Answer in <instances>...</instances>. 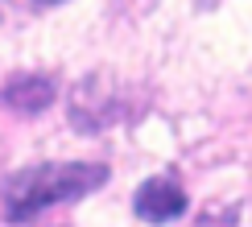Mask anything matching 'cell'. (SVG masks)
I'll use <instances>...</instances> for the list:
<instances>
[{
    "instance_id": "6da1fadb",
    "label": "cell",
    "mask_w": 252,
    "mask_h": 227,
    "mask_svg": "<svg viewBox=\"0 0 252 227\" xmlns=\"http://www.w3.org/2000/svg\"><path fill=\"white\" fill-rule=\"evenodd\" d=\"M108 182V165H95V161H50V165H29V170L13 173L0 190L4 199V215L13 223H25L41 215L46 206L54 202H70V199H83V194L99 190Z\"/></svg>"
},
{
    "instance_id": "7a4b0ae2",
    "label": "cell",
    "mask_w": 252,
    "mask_h": 227,
    "mask_svg": "<svg viewBox=\"0 0 252 227\" xmlns=\"http://www.w3.org/2000/svg\"><path fill=\"white\" fill-rule=\"evenodd\" d=\"M132 206H136V215L145 223H170V219H178L186 211V190L174 178H149L136 190Z\"/></svg>"
},
{
    "instance_id": "3957f363",
    "label": "cell",
    "mask_w": 252,
    "mask_h": 227,
    "mask_svg": "<svg viewBox=\"0 0 252 227\" xmlns=\"http://www.w3.org/2000/svg\"><path fill=\"white\" fill-rule=\"evenodd\" d=\"M4 99L13 103V108H21V112H41L50 99H54V83L41 79V75H25L17 83H8Z\"/></svg>"
},
{
    "instance_id": "277c9868",
    "label": "cell",
    "mask_w": 252,
    "mask_h": 227,
    "mask_svg": "<svg viewBox=\"0 0 252 227\" xmlns=\"http://www.w3.org/2000/svg\"><path fill=\"white\" fill-rule=\"evenodd\" d=\"M41 4H58V0H41Z\"/></svg>"
}]
</instances>
